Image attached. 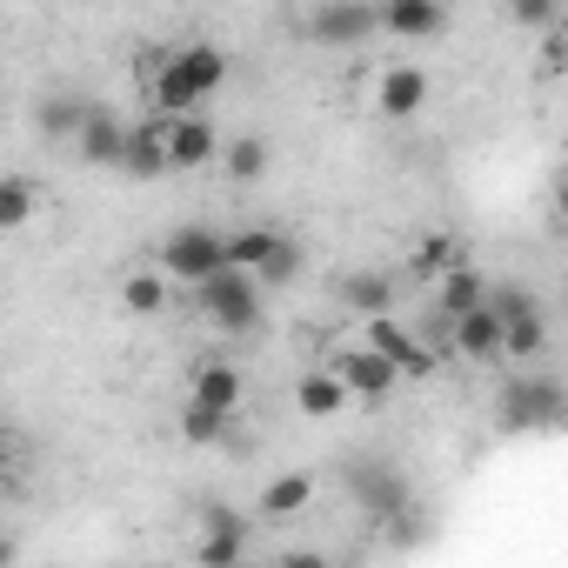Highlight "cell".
<instances>
[{"instance_id": "10", "label": "cell", "mask_w": 568, "mask_h": 568, "mask_svg": "<svg viewBox=\"0 0 568 568\" xmlns=\"http://www.w3.org/2000/svg\"><path fill=\"white\" fill-rule=\"evenodd\" d=\"M221 148H227V141L214 134V121H201V108L168 121V161H174V168H207Z\"/></svg>"}, {"instance_id": "5", "label": "cell", "mask_w": 568, "mask_h": 568, "mask_svg": "<svg viewBox=\"0 0 568 568\" xmlns=\"http://www.w3.org/2000/svg\"><path fill=\"white\" fill-rule=\"evenodd\" d=\"M375 28H382L375 0H322L308 14V41H322V48H362Z\"/></svg>"}, {"instance_id": "23", "label": "cell", "mask_w": 568, "mask_h": 568, "mask_svg": "<svg viewBox=\"0 0 568 568\" xmlns=\"http://www.w3.org/2000/svg\"><path fill=\"white\" fill-rule=\"evenodd\" d=\"M455 261H462L455 234H422V241H415V254H408V267H415L422 281H442V274H448Z\"/></svg>"}, {"instance_id": "32", "label": "cell", "mask_w": 568, "mask_h": 568, "mask_svg": "<svg viewBox=\"0 0 568 568\" xmlns=\"http://www.w3.org/2000/svg\"><path fill=\"white\" fill-rule=\"evenodd\" d=\"M555 214H561V221H568V174H561V181H555Z\"/></svg>"}, {"instance_id": "8", "label": "cell", "mask_w": 568, "mask_h": 568, "mask_svg": "<svg viewBox=\"0 0 568 568\" xmlns=\"http://www.w3.org/2000/svg\"><path fill=\"white\" fill-rule=\"evenodd\" d=\"M348 488H355L362 515H375V521H395V515H408V481H402L388 462H375V468H355V475H348Z\"/></svg>"}, {"instance_id": "20", "label": "cell", "mask_w": 568, "mask_h": 568, "mask_svg": "<svg viewBox=\"0 0 568 568\" xmlns=\"http://www.w3.org/2000/svg\"><path fill=\"white\" fill-rule=\"evenodd\" d=\"M315 501V475H274L261 488V515H302Z\"/></svg>"}, {"instance_id": "1", "label": "cell", "mask_w": 568, "mask_h": 568, "mask_svg": "<svg viewBox=\"0 0 568 568\" xmlns=\"http://www.w3.org/2000/svg\"><path fill=\"white\" fill-rule=\"evenodd\" d=\"M227 81V54L221 48H207V41H194V48H174L161 68H154V81H148V114H194L214 88Z\"/></svg>"}, {"instance_id": "19", "label": "cell", "mask_w": 568, "mask_h": 568, "mask_svg": "<svg viewBox=\"0 0 568 568\" xmlns=\"http://www.w3.org/2000/svg\"><path fill=\"white\" fill-rule=\"evenodd\" d=\"M88 114H94V101H81V94H48V101L34 108V121H41L48 141H74V134L88 128Z\"/></svg>"}, {"instance_id": "16", "label": "cell", "mask_w": 568, "mask_h": 568, "mask_svg": "<svg viewBox=\"0 0 568 568\" xmlns=\"http://www.w3.org/2000/svg\"><path fill=\"white\" fill-rule=\"evenodd\" d=\"M247 555V521L234 508H207V535H201V561L207 568H227Z\"/></svg>"}, {"instance_id": "25", "label": "cell", "mask_w": 568, "mask_h": 568, "mask_svg": "<svg viewBox=\"0 0 568 568\" xmlns=\"http://www.w3.org/2000/svg\"><path fill=\"white\" fill-rule=\"evenodd\" d=\"M221 168H227L234 181H261V174H267V141H261V134L227 141V148H221Z\"/></svg>"}, {"instance_id": "21", "label": "cell", "mask_w": 568, "mask_h": 568, "mask_svg": "<svg viewBox=\"0 0 568 568\" xmlns=\"http://www.w3.org/2000/svg\"><path fill=\"white\" fill-rule=\"evenodd\" d=\"M227 422H234V408H214V402H187V408H181V435H187L194 448L227 442Z\"/></svg>"}, {"instance_id": "15", "label": "cell", "mask_w": 568, "mask_h": 568, "mask_svg": "<svg viewBox=\"0 0 568 568\" xmlns=\"http://www.w3.org/2000/svg\"><path fill=\"white\" fill-rule=\"evenodd\" d=\"M348 382H342V368H315V375H302L295 382V408L308 415V422H328V415H342L348 408Z\"/></svg>"}, {"instance_id": "17", "label": "cell", "mask_w": 568, "mask_h": 568, "mask_svg": "<svg viewBox=\"0 0 568 568\" xmlns=\"http://www.w3.org/2000/svg\"><path fill=\"white\" fill-rule=\"evenodd\" d=\"M488 302V281L475 274V267H448L442 281H435V308H442V322H455V315H468V308H481Z\"/></svg>"}, {"instance_id": "27", "label": "cell", "mask_w": 568, "mask_h": 568, "mask_svg": "<svg viewBox=\"0 0 568 568\" xmlns=\"http://www.w3.org/2000/svg\"><path fill=\"white\" fill-rule=\"evenodd\" d=\"M28 214H34V181H28V174H8V181H0V227L21 234Z\"/></svg>"}, {"instance_id": "29", "label": "cell", "mask_w": 568, "mask_h": 568, "mask_svg": "<svg viewBox=\"0 0 568 568\" xmlns=\"http://www.w3.org/2000/svg\"><path fill=\"white\" fill-rule=\"evenodd\" d=\"M274 241H281L274 227H241V234H227V261H234V267H261Z\"/></svg>"}, {"instance_id": "12", "label": "cell", "mask_w": 568, "mask_h": 568, "mask_svg": "<svg viewBox=\"0 0 568 568\" xmlns=\"http://www.w3.org/2000/svg\"><path fill=\"white\" fill-rule=\"evenodd\" d=\"M74 154H81L88 168H121V154H128V121L108 114V108H94L88 128L74 134Z\"/></svg>"}, {"instance_id": "6", "label": "cell", "mask_w": 568, "mask_h": 568, "mask_svg": "<svg viewBox=\"0 0 568 568\" xmlns=\"http://www.w3.org/2000/svg\"><path fill=\"white\" fill-rule=\"evenodd\" d=\"M448 335H455V355H468V362H508V322H501V308H495V302H481V308L455 315V322H448Z\"/></svg>"}, {"instance_id": "18", "label": "cell", "mask_w": 568, "mask_h": 568, "mask_svg": "<svg viewBox=\"0 0 568 568\" xmlns=\"http://www.w3.org/2000/svg\"><path fill=\"white\" fill-rule=\"evenodd\" d=\"M342 308H348V315H362V322H368V315H388V308H395V281H388V274H375V267L348 274V281H342Z\"/></svg>"}, {"instance_id": "22", "label": "cell", "mask_w": 568, "mask_h": 568, "mask_svg": "<svg viewBox=\"0 0 568 568\" xmlns=\"http://www.w3.org/2000/svg\"><path fill=\"white\" fill-rule=\"evenodd\" d=\"M121 308H128V315H161V308H168V267H154V274H128Z\"/></svg>"}, {"instance_id": "2", "label": "cell", "mask_w": 568, "mask_h": 568, "mask_svg": "<svg viewBox=\"0 0 568 568\" xmlns=\"http://www.w3.org/2000/svg\"><path fill=\"white\" fill-rule=\"evenodd\" d=\"M261 274L254 267H214L207 281H194V302H201V315L221 328V335H254L261 328Z\"/></svg>"}, {"instance_id": "14", "label": "cell", "mask_w": 568, "mask_h": 568, "mask_svg": "<svg viewBox=\"0 0 568 568\" xmlns=\"http://www.w3.org/2000/svg\"><path fill=\"white\" fill-rule=\"evenodd\" d=\"M442 0H382V34L395 41H435L442 34Z\"/></svg>"}, {"instance_id": "28", "label": "cell", "mask_w": 568, "mask_h": 568, "mask_svg": "<svg viewBox=\"0 0 568 568\" xmlns=\"http://www.w3.org/2000/svg\"><path fill=\"white\" fill-rule=\"evenodd\" d=\"M254 274H261V288H288V281H295V274H302V247H295V241H288V234H281V241H274V247H267V261H261V267H254Z\"/></svg>"}, {"instance_id": "33", "label": "cell", "mask_w": 568, "mask_h": 568, "mask_svg": "<svg viewBox=\"0 0 568 568\" xmlns=\"http://www.w3.org/2000/svg\"><path fill=\"white\" fill-rule=\"evenodd\" d=\"M555 61H568V34H561V41H555Z\"/></svg>"}, {"instance_id": "3", "label": "cell", "mask_w": 568, "mask_h": 568, "mask_svg": "<svg viewBox=\"0 0 568 568\" xmlns=\"http://www.w3.org/2000/svg\"><path fill=\"white\" fill-rule=\"evenodd\" d=\"M561 408H568V395H561L548 375H515V382L495 395V415H501V428H508V435L555 428V422H561Z\"/></svg>"}, {"instance_id": "4", "label": "cell", "mask_w": 568, "mask_h": 568, "mask_svg": "<svg viewBox=\"0 0 568 568\" xmlns=\"http://www.w3.org/2000/svg\"><path fill=\"white\" fill-rule=\"evenodd\" d=\"M161 267L174 274V281H207L214 267H227V234L221 227H201V221H187V227H174L168 241H161Z\"/></svg>"}, {"instance_id": "9", "label": "cell", "mask_w": 568, "mask_h": 568, "mask_svg": "<svg viewBox=\"0 0 568 568\" xmlns=\"http://www.w3.org/2000/svg\"><path fill=\"white\" fill-rule=\"evenodd\" d=\"M174 161H168V114H148L141 128H128V154H121V174L134 181H161Z\"/></svg>"}, {"instance_id": "31", "label": "cell", "mask_w": 568, "mask_h": 568, "mask_svg": "<svg viewBox=\"0 0 568 568\" xmlns=\"http://www.w3.org/2000/svg\"><path fill=\"white\" fill-rule=\"evenodd\" d=\"M488 302H495L501 315H515V308H535V295H528V288H488Z\"/></svg>"}, {"instance_id": "26", "label": "cell", "mask_w": 568, "mask_h": 568, "mask_svg": "<svg viewBox=\"0 0 568 568\" xmlns=\"http://www.w3.org/2000/svg\"><path fill=\"white\" fill-rule=\"evenodd\" d=\"M508 322V362H528V355H541V342H548V322L535 315V308H515V315H501Z\"/></svg>"}, {"instance_id": "24", "label": "cell", "mask_w": 568, "mask_h": 568, "mask_svg": "<svg viewBox=\"0 0 568 568\" xmlns=\"http://www.w3.org/2000/svg\"><path fill=\"white\" fill-rule=\"evenodd\" d=\"M194 402H214V408H241V368H227V362H207V368L194 375Z\"/></svg>"}, {"instance_id": "11", "label": "cell", "mask_w": 568, "mask_h": 568, "mask_svg": "<svg viewBox=\"0 0 568 568\" xmlns=\"http://www.w3.org/2000/svg\"><path fill=\"white\" fill-rule=\"evenodd\" d=\"M368 342H375L402 375H435V348H428V342H415L395 315H368Z\"/></svg>"}, {"instance_id": "7", "label": "cell", "mask_w": 568, "mask_h": 568, "mask_svg": "<svg viewBox=\"0 0 568 568\" xmlns=\"http://www.w3.org/2000/svg\"><path fill=\"white\" fill-rule=\"evenodd\" d=\"M335 368H342V382H348V388H355L362 402H388V395H395V382H402V368H395V362H388V355H382L375 342L348 348V355H342Z\"/></svg>"}, {"instance_id": "30", "label": "cell", "mask_w": 568, "mask_h": 568, "mask_svg": "<svg viewBox=\"0 0 568 568\" xmlns=\"http://www.w3.org/2000/svg\"><path fill=\"white\" fill-rule=\"evenodd\" d=\"M555 8H561V0H508V14H515L521 28H548V21H555Z\"/></svg>"}, {"instance_id": "13", "label": "cell", "mask_w": 568, "mask_h": 568, "mask_svg": "<svg viewBox=\"0 0 568 568\" xmlns=\"http://www.w3.org/2000/svg\"><path fill=\"white\" fill-rule=\"evenodd\" d=\"M375 108H382L388 121H415V114L428 108V74H422V68H388V74L375 81Z\"/></svg>"}]
</instances>
